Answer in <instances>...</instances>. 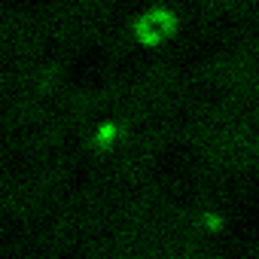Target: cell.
I'll use <instances>...</instances> for the list:
<instances>
[{"mask_svg":"<svg viewBox=\"0 0 259 259\" xmlns=\"http://www.w3.org/2000/svg\"><path fill=\"white\" fill-rule=\"evenodd\" d=\"M132 31H135V37L144 46H159V43H165L177 31V16L168 7H147L132 22Z\"/></svg>","mask_w":259,"mask_h":259,"instance_id":"1","label":"cell"}]
</instances>
